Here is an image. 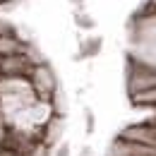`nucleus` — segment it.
Returning a JSON list of instances; mask_svg holds the SVG:
<instances>
[{
	"label": "nucleus",
	"mask_w": 156,
	"mask_h": 156,
	"mask_svg": "<svg viewBox=\"0 0 156 156\" xmlns=\"http://www.w3.org/2000/svg\"><path fill=\"white\" fill-rule=\"evenodd\" d=\"M29 84H31V89L36 91V96L41 101H51V96L55 94V79H53V72L39 62V65H34V70L29 72Z\"/></svg>",
	"instance_id": "f257e3e1"
},
{
	"label": "nucleus",
	"mask_w": 156,
	"mask_h": 156,
	"mask_svg": "<svg viewBox=\"0 0 156 156\" xmlns=\"http://www.w3.org/2000/svg\"><path fill=\"white\" fill-rule=\"evenodd\" d=\"M0 2H5V0H0Z\"/></svg>",
	"instance_id": "f03ea898"
}]
</instances>
